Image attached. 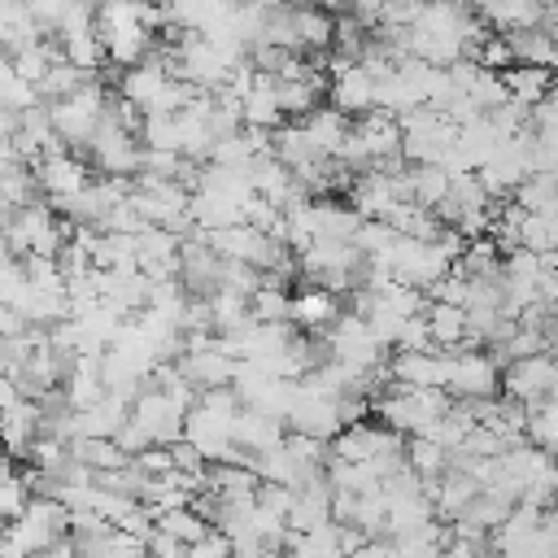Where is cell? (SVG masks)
<instances>
[{
    "label": "cell",
    "instance_id": "obj_2",
    "mask_svg": "<svg viewBox=\"0 0 558 558\" xmlns=\"http://www.w3.org/2000/svg\"><path fill=\"white\" fill-rule=\"evenodd\" d=\"M0 231H4V240L17 257H26V253L57 257V248L70 240V222L48 201H31V205L13 209L9 218H0Z\"/></svg>",
    "mask_w": 558,
    "mask_h": 558
},
{
    "label": "cell",
    "instance_id": "obj_43",
    "mask_svg": "<svg viewBox=\"0 0 558 558\" xmlns=\"http://www.w3.org/2000/svg\"><path fill=\"white\" fill-rule=\"evenodd\" d=\"M9 475H13V453L0 445V480H9Z\"/></svg>",
    "mask_w": 558,
    "mask_h": 558
},
{
    "label": "cell",
    "instance_id": "obj_28",
    "mask_svg": "<svg viewBox=\"0 0 558 558\" xmlns=\"http://www.w3.org/2000/svg\"><path fill=\"white\" fill-rule=\"evenodd\" d=\"M519 248H532V253H558V214H523Z\"/></svg>",
    "mask_w": 558,
    "mask_h": 558
},
{
    "label": "cell",
    "instance_id": "obj_14",
    "mask_svg": "<svg viewBox=\"0 0 558 558\" xmlns=\"http://www.w3.org/2000/svg\"><path fill=\"white\" fill-rule=\"evenodd\" d=\"M340 314H344L340 292H331V288H323V283L296 288V292H292V305H288V323H292L296 331H310V336H323Z\"/></svg>",
    "mask_w": 558,
    "mask_h": 558
},
{
    "label": "cell",
    "instance_id": "obj_18",
    "mask_svg": "<svg viewBox=\"0 0 558 558\" xmlns=\"http://www.w3.org/2000/svg\"><path fill=\"white\" fill-rule=\"evenodd\" d=\"M292 35L301 52H331L336 39V13L318 9V4H292Z\"/></svg>",
    "mask_w": 558,
    "mask_h": 558
},
{
    "label": "cell",
    "instance_id": "obj_8",
    "mask_svg": "<svg viewBox=\"0 0 558 558\" xmlns=\"http://www.w3.org/2000/svg\"><path fill=\"white\" fill-rule=\"evenodd\" d=\"M283 423H288V432H301V436H314V440L327 445L344 427L340 397H327V392H318V388H310V384L296 379V397H292Z\"/></svg>",
    "mask_w": 558,
    "mask_h": 558
},
{
    "label": "cell",
    "instance_id": "obj_36",
    "mask_svg": "<svg viewBox=\"0 0 558 558\" xmlns=\"http://www.w3.org/2000/svg\"><path fill=\"white\" fill-rule=\"evenodd\" d=\"M187 558H231V536L218 532V527H209L201 541L187 545Z\"/></svg>",
    "mask_w": 558,
    "mask_h": 558
},
{
    "label": "cell",
    "instance_id": "obj_9",
    "mask_svg": "<svg viewBox=\"0 0 558 558\" xmlns=\"http://www.w3.org/2000/svg\"><path fill=\"white\" fill-rule=\"evenodd\" d=\"M183 405H174L161 388H153L148 379H144V388L131 397V410H126V418L131 423H140V432L153 440V445H174V440H183Z\"/></svg>",
    "mask_w": 558,
    "mask_h": 558
},
{
    "label": "cell",
    "instance_id": "obj_34",
    "mask_svg": "<svg viewBox=\"0 0 558 558\" xmlns=\"http://www.w3.org/2000/svg\"><path fill=\"white\" fill-rule=\"evenodd\" d=\"M144 558H187V545L153 523V532L144 536Z\"/></svg>",
    "mask_w": 558,
    "mask_h": 558
},
{
    "label": "cell",
    "instance_id": "obj_32",
    "mask_svg": "<svg viewBox=\"0 0 558 558\" xmlns=\"http://www.w3.org/2000/svg\"><path fill=\"white\" fill-rule=\"evenodd\" d=\"M35 497V488H31V480L26 475H9V480H0V523H9V519H17L22 510H26V501Z\"/></svg>",
    "mask_w": 558,
    "mask_h": 558
},
{
    "label": "cell",
    "instance_id": "obj_4",
    "mask_svg": "<svg viewBox=\"0 0 558 558\" xmlns=\"http://www.w3.org/2000/svg\"><path fill=\"white\" fill-rule=\"evenodd\" d=\"M105 105H109V92L100 87V78H83L70 96L48 100V122H52V131H57V140H61L65 148H70V144L78 148V144L92 140V131H96Z\"/></svg>",
    "mask_w": 558,
    "mask_h": 558
},
{
    "label": "cell",
    "instance_id": "obj_38",
    "mask_svg": "<svg viewBox=\"0 0 558 558\" xmlns=\"http://www.w3.org/2000/svg\"><path fill=\"white\" fill-rule=\"evenodd\" d=\"M344 558H397V549H392V541H384V536H366L353 554H344Z\"/></svg>",
    "mask_w": 558,
    "mask_h": 558
},
{
    "label": "cell",
    "instance_id": "obj_33",
    "mask_svg": "<svg viewBox=\"0 0 558 558\" xmlns=\"http://www.w3.org/2000/svg\"><path fill=\"white\" fill-rule=\"evenodd\" d=\"M471 61H480L484 70H506V65H514V48H510V39L497 31V35H484V39H480V48H475Z\"/></svg>",
    "mask_w": 558,
    "mask_h": 558
},
{
    "label": "cell",
    "instance_id": "obj_10",
    "mask_svg": "<svg viewBox=\"0 0 558 558\" xmlns=\"http://www.w3.org/2000/svg\"><path fill=\"white\" fill-rule=\"evenodd\" d=\"M327 105H336L349 118L375 109V74L362 61H344L331 52L327 57Z\"/></svg>",
    "mask_w": 558,
    "mask_h": 558
},
{
    "label": "cell",
    "instance_id": "obj_6",
    "mask_svg": "<svg viewBox=\"0 0 558 558\" xmlns=\"http://www.w3.org/2000/svg\"><path fill=\"white\" fill-rule=\"evenodd\" d=\"M497 384H501V366L493 362V353H480V344L445 349V392L453 401L497 397Z\"/></svg>",
    "mask_w": 558,
    "mask_h": 558
},
{
    "label": "cell",
    "instance_id": "obj_22",
    "mask_svg": "<svg viewBox=\"0 0 558 558\" xmlns=\"http://www.w3.org/2000/svg\"><path fill=\"white\" fill-rule=\"evenodd\" d=\"M497 74H501L506 96H510L514 105H523V109H532V105L554 87V70H545V65H523V61H514V65H506V70H497Z\"/></svg>",
    "mask_w": 558,
    "mask_h": 558
},
{
    "label": "cell",
    "instance_id": "obj_37",
    "mask_svg": "<svg viewBox=\"0 0 558 558\" xmlns=\"http://www.w3.org/2000/svg\"><path fill=\"white\" fill-rule=\"evenodd\" d=\"M113 445H118V449H122L126 458H135V453H140V449H148L153 440H148V436L140 432V423H131V418H126V423H122V427L113 432Z\"/></svg>",
    "mask_w": 558,
    "mask_h": 558
},
{
    "label": "cell",
    "instance_id": "obj_24",
    "mask_svg": "<svg viewBox=\"0 0 558 558\" xmlns=\"http://www.w3.org/2000/svg\"><path fill=\"white\" fill-rule=\"evenodd\" d=\"M209 323H214V336H235L244 331L253 318H248V296L244 292H231V288H214L209 296Z\"/></svg>",
    "mask_w": 558,
    "mask_h": 558
},
{
    "label": "cell",
    "instance_id": "obj_45",
    "mask_svg": "<svg viewBox=\"0 0 558 558\" xmlns=\"http://www.w3.org/2000/svg\"><path fill=\"white\" fill-rule=\"evenodd\" d=\"M0 375H9V353H4V340H0Z\"/></svg>",
    "mask_w": 558,
    "mask_h": 558
},
{
    "label": "cell",
    "instance_id": "obj_21",
    "mask_svg": "<svg viewBox=\"0 0 558 558\" xmlns=\"http://www.w3.org/2000/svg\"><path fill=\"white\" fill-rule=\"evenodd\" d=\"M296 122L310 131V140L318 144L323 157H336L340 144H344V135H349V126H353V118L340 113L336 105H314V109H310L305 118H296Z\"/></svg>",
    "mask_w": 558,
    "mask_h": 558
},
{
    "label": "cell",
    "instance_id": "obj_16",
    "mask_svg": "<svg viewBox=\"0 0 558 558\" xmlns=\"http://www.w3.org/2000/svg\"><path fill=\"white\" fill-rule=\"evenodd\" d=\"M331 519V484H327V471L296 484L292 488V506H288V527L292 532H310L318 523Z\"/></svg>",
    "mask_w": 558,
    "mask_h": 558
},
{
    "label": "cell",
    "instance_id": "obj_29",
    "mask_svg": "<svg viewBox=\"0 0 558 558\" xmlns=\"http://www.w3.org/2000/svg\"><path fill=\"white\" fill-rule=\"evenodd\" d=\"M527 445L545 449V453H558V401H541L527 410Z\"/></svg>",
    "mask_w": 558,
    "mask_h": 558
},
{
    "label": "cell",
    "instance_id": "obj_30",
    "mask_svg": "<svg viewBox=\"0 0 558 558\" xmlns=\"http://www.w3.org/2000/svg\"><path fill=\"white\" fill-rule=\"evenodd\" d=\"M83 78H87V74H83V70H74V65L61 57V61H52V65L44 70V78L35 83V92H39V100L48 105V100H61V96H70V92H74Z\"/></svg>",
    "mask_w": 558,
    "mask_h": 558
},
{
    "label": "cell",
    "instance_id": "obj_27",
    "mask_svg": "<svg viewBox=\"0 0 558 558\" xmlns=\"http://www.w3.org/2000/svg\"><path fill=\"white\" fill-rule=\"evenodd\" d=\"M157 527H161V532H170V536H179L183 545H192V541H201V536H205L214 523H209V519H205V514H201V510L187 501V506L161 510V514H157Z\"/></svg>",
    "mask_w": 558,
    "mask_h": 558
},
{
    "label": "cell",
    "instance_id": "obj_39",
    "mask_svg": "<svg viewBox=\"0 0 558 558\" xmlns=\"http://www.w3.org/2000/svg\"><path fill=\"white\" fill-rule=\"evenodd\" d=\"M26 331V318L9 305V301H0V340H13V336H22Z\"/></svg>",
    "mask_w": 558,
    "mask_h": 558
},
{
    "label": "cell",
    "instance_id": "obj_13",
    "mask_svg": "<svg viewBox=\"0 0 558 558\" xmlns=\"http://www.w3.org/2000/svg\"><path fill=\"white\" fill-rule=\"evenodd\" d=\"M397 201H405V192H401V170L397 174H388V170H362V174H353V183H349V205L362 214V218H388V209L397 205Z\"/></svg>",
    "mask_w": 558,
    "mask_h": 558
},
{
    "label": "cell",
    "instance_id": "obj_1",
    "mask_svg": "<svg viewBox=\"0 0 558 558\" xmlns=\"http://www.w3.org/2000/svg\"><path fill=\"white\" fill-rule=\"evenodd\" d=\"M61 536H70V510L57 497L35 493L17 519L0 523V558H35Z\"/></svg>",
    "mask_w": 558,
    "mask_h": 558
},
{
    "label": "cell",
    "instance_id": "obj_41",
    "mask_svg": "<svg viewBox=\"0 0 558 558\" xmlns=\"http://www.w3.org/2000/svg\"><path fill=\"white\" fill-rule=\"evenodd\" d=\"M545 340H549V353H554V362H558V314L545 323Z\"/></svg>",
    "mask_w": 558,
    "mask_h": 558
},
{
    "label": "cell",
    "instance_id": "obj_44",
    "mask_svg": "<svg viewBox=\"0 0 558 558\" xmlns=\"http://www.w3.org/2000/svg\"><path fill=\"white\" fill-rule=\"evenodd\" d=\"M0 257H17V253L9 248V240H4V231H0Z\"/></svg>",
    "mask_w": 558,
    "mask_h": 558
},
{
    "label": "cell",
    "instance_id": "obj_42",
    "mask_svg": "<svg viewBox=\"0 0 558 558\" xmlns=\"http://www.w3.org/2000/svg\"><path fill=\"white\" fill-rule=\"evenodd\" d=\"M310 4H318V9H327V13H349L353 0H310Z\"/></svg>",
    "mask_w": 558,
    "mask_h": 558
},
{
    "label": "cell",
    "instance_id": "obj_19",
    "mask_svg": "<svg viewBox=\"0 0 558 558\" xmlns=\"http://www.w3.org/2000/svg\"><path fill=\"white\" fill-rule=\"evenodd\" d=\"M39 436V401L35 397H17L4 414H0V445L17 458L31 449V440Z\"/></svg>",
    "mask_w": 558,
    "mask_h": 558
},
{
    "label": "cell",
    "instance_id": "obj_15",
    "mask_svg": "<svg viewBox=\"0 0 558 558\" xmlns=\"http://www.w3.org/2000/svg\"><path fill=\"white\" fill-rule=\"evenodd\" d=\"M61 392L70 401V410H87L105 397V375H100V353H74L65 375H61Z\"/></svg>",
    "mask_w": 558,
    "mask_h": 558
},
{
    "label": "cell",
    "instance_id": "obj_25",
    "mask_svg": "<svg viewBox=\"0 0 558 558\" xmlns=\"http://www.w3.org/2000/svg\"><path fill=\"white\" fill-rule=\"evenodd\" d=\"M288 305H292V292L283 283H275L270 275H262V283L248 292V318L253 323H288Z\"/></svg>",
    "mask_w": 558,
    "mask_h": 558
},
{
    "label": "cell",
    "instance_id": "obj_26",
    "mask_svg": "<svg viewBox=\"0 0 558 558\" xmlns=\"http://www.w3.org/2000/svg\"><path fill=\"white\" fill-rule=\"evenodd\" d=\"M405 466L418 471V480L427 484V480H436V475L449 466V453H445L432 436H410V440H405Z\"/></svg>",
    "mask_w": 558,
    "mask_h": 558
},
{
    "label": "cell",
    "instance_id": "obj_20",
    "mask_svg": "<svg viewBox=\"0 0 558 558\" xmlns=\"http://www.w3.org/2000/svg\"><path fill=\"white\" fill-rule=\"evenodd\" d=\"M423 323H427V340H432V349H458V344H471V340H466V310H462V305L427 301V305H423Z\"/></svg>",
    "mask_w": 558,
    "mask_h": 558
},
{
    "label": "cell",
    "instance_id": "obj_40",
    "mask_svg": "<svg viewBox=\"0 0 558 558\" xmlns=\"http://www.w3.org/2000/svg\"><path fill=\"white\" fill-rule=\"evenodd\" d=\"M35 558H74V541H70V536H61V541H52L48 549H39Z\"/></svg>",
    "mask_w": 558,
    "mask_h": 558
},
{
    "label": "cell",
    "instance_id": "obj_5",
    "mask_svg": "<svg viewBox=\"0 0 558 558\" xmlns=\"http://www.w3.org/2000/svg\"><path fill=\"white\" fill-rule=\"evenodd\" d=\"M296 262H301V279H314L331 292L357 288V275L366 266V257L353 240H314L310 248L296 253Z\"/></svg>",
    "mask_w": 558,
    "mask_h": 558
},
{
    "label": "cell",
    "instance_id": "obj_3",
    "mask_svg": "<svg viewBox=\"0 0 558 558\" xmlns=\"http://www.w3.org/2000/svg\"><path fill=\"white\" fill-rule=\"evenodd\" d=\"M397 122H401V157L410 166H445L449 161L458 126L445 113H436L432 105H418V109L401 113Z\"/></svg>",
    "mask_w": 558,
    "mask_h": 558
},
{
    "label": "cell",
    "instance_id": "obj_35",
    "mask_svg": "<svg viewBox=\"0 0 558 558\" xmlns=\"http://www.w3.org/2000/svg\"><path fill=\"white\" fill-rule=\"evenodd\" d=\"M131 462H135L144 475H166V471H174V453H170V445H148V449H140Z\"/></svg>",
    "mask_w": 558,
    "mask_h": 558
},
{
    "label": "cell",
    "instance_id": "obj_23",
    "mask_svg": "<svg viewBox=\"0 0 558 558\" xmlns=\"http://www.w3.org/2000/svg\"><path fill=\"white\" fill-rule=\"evenodd\" d=\"M362 227V214L349 201L318 196L314 201V240H353Z\"/></svg>",
    "mask_w": 558,
    "mask_h": 558
},
{
    "label": "cell",
    "instance_id": "obj_31",
    "mask_svg": "<svg viewBox=\"0 0 558 558\" xmlns=\"http://www.w3.org/2000/svg\"><path fill=\"white\" fill-rule=\"evenodd\" d=\"M140 144L144 148H174L179 153V113H144Z\"/></svg>",
    "mask_w": 558,
    "mask_h": 558
},
{
    "label": "cell",
    "instance_id": "obj_17",
    "mask_svg": "<svg viewBox=\"0 0 558 558\" xmlns=\"http://www.w3.org/2000/svg\"><path fill=\"white\" fill-rule=\"evenodd\" d=\"M288 436V423L279 414H266V410H253V405H240L235 423H231V440L248 453H262L270 445H279Z\"/></svg>",
    "mask_w": 558,
    "mask_h": 558
},
{
    "label": "cell",
    "instance_id": "obj_11",
    "mask_svg": "<svg viewBox=\"0 0 558 558\" xmlns=\"http://www.w3.org/2000/svg\"><path fill=\"white\" fill-rule=\"evenodd\" d=\"M501 392L514 397V401H523L527 410L541 405V401H549V397L558 392V362H554L549 353H532V357L506 362V371H501Z\"/></svg>",
    "mask_w": 558,
    "mask_h": 558
},
{
    "label": "cell",
    "instance_id": "obj_7",
    "mask_svg": "<svg viewBox=\"0 0 558 558\" xmlns=\"http://www.w3.org/2000/svg\"><path fill=\"white\" fill-rule=\"evenodd\" d=\"M31 170H35L39 196H44L52 209H61L70 196H78V192L92 183V166H87L78 153H70V148H52V153H44Z\"/></svg>",
    "mask_w": 558,
    "mask_h": 558
},
{
    "label": "cell",
    "instance_id": "obj_12",
    "mask_svg": "<svg viewBox=\"0 0 558 558\" xmlns=\"http://www.w3.org/2000/svg\"><path fill=\"white\" fill-rule=\"evenodd\" d=\"M384 379L401 388H445V349H392Z\"/></svg>",
    "mask_w": 558,
    "mask_h": 558
}]
</instances>
